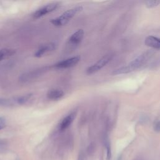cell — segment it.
Masks as SVG:
<instances>
[{"label":"cell","instance_id":"52a82bcc","mask_svg":"<svg viewBox=\"0 0 160 160\" xmlns=\"http://www.w3.org/2000/svg\"><path fill=\"white\" fill-rule=\"evenodd\" d=\"M76 116V112H72L66 116H65L59 122L58 125V129L60 131H63L68 129L73 122Z\"/></svg>","mask_w":160,"mask_h":160},{"label":"cell","instance_id":"5bb4252c","mask_svg":"<svg viewBox=\"0 0 160 160\" xmlns=\"http://www.w3.org/2000/svg\"><path fill=\"white\" fill-rule=\"evenodd\" d=\"M144 4L148 8H154V7L158 6L159 4H160V1L148 0V1H146L144 2Z\"/></svg>","mask_w":160,"mask_h":160},{"label":"cell","instance_id":"d6986e66","mask_svg":"<svg viewBox=\"0 0 160 160\" xmlns=\"http://www.w3.org/2000/svg\"><path fill=\"white\" fill-rule=\"evenodd\" d=\"M16 160H19V159H16Z\"/></svg>","mask_w":160,"mask_h":160},{"label":"cell","instance_id":"30bf717a","mask_svg":"<svg viewBox=\"0 0 160 160\" xmlns=\"http://www.w3.org/2000/svg\"><path fill=\"white\" fill-rule=\"evenodd\" d=\"M64 95V92L62 90L59 89H52L48 91L47 92V98L49 99L57 101L61 99Z\"/></svg>","mask_w":160,"mask_h":160},{"label":"cell","instance_id":"7a4b0ae2","mask_svg":"<svg viewBox=\"0 0 160 160\" xmlns=\"http://www.w3.org/2000/svg\"><path fill=\"white\" fill-rule=\"evenodd\" d=\"M82 6H78L74 8L69 9L61 14L59 16L51 19L50 22L56 27H61L66 25L71 19H72L76 14L82 10Z\"/></svg>","mask_w":160,"mask_h":160},{"label":"cell","instance_id":"e0dca14e","mask_svg":"<svg viewBox=\"0 0 160 160\" xmlns=\"http://www.w3.org/2000/svg\"><path fill=\"white\" fill-rule=\"evenodd\" d=\"M154 129L156 132H160V120L156 121L154 124Z\"/></svg>","mask_w":160,"mask_h":160},{"label":"cell","instance_id":"8fae6325","mask_svg":"<svg viewBox=\"0 0 160 160\" xmlns=\"http://www.w3.org/2000/svg\"><path fill=\"white\" fill-rule=\"evenodd\" d=\"M145 44L154 49H160V38L154 36H149L146 38Z\"/></svg>","mask_w":160,"mask_h":160},{"label":"cell","instance_id":"ac0fdd59","mask_svg":"<svg viewBox=\"0 0 160 160\" xmlns=\"http://www.w3.org/2000/svg\"><path fill=\"white\" fill-rule=\"evenodd\" d=\"M78 160H84V156L83 154H79L78 156Z\"/></svg>","mask_w":160,"mask_h":160},{"label":"cell","instance_id":"5b68a950","mask_svg":"<svg viewBox=\"0 0 160 160\" xmlns=\"http://www.w3.org/2000/svg\"><path fill=\"white\" fill-rule=\"evenodd\" d=\"M81 59L80 56H74L69 58L62 61H59L54 64V67L57 69H67L74 66Z\"/></svg>","mask_w":160,"mask_h":160},{"label":"cell","instance_id":"4fadbf2b","mask_svg":"<svg viewBox=\"0 0 160 160\" xmlns=\"http://www.w3.org/2000/svg\"><path fill=\"white\" fill-rule=\"evenodd\" d=\"M104 146H105V149H106V160H110L111 159V144L108 139L106 138L104 141Z\"/></svg>","mask_w":160,"mask_h":160},{"label":"cell","instance_id":"3957f363","mask_svg":"<svg viewBox=\"0 0 160 160\" xmlns=\"http://www.w3.org/2000/svg\"><path fill=\"white\" fill-rule=\"evenodd\" d=\"M112 57H113L112 54H108L104 56L100 59H99L96 63L91 65L86 69L87 74H92L99 71L101 68L104 67L111 60Z\"/></svg>","mask_w":160,"mask_h":160},{"label":"cell","instance_id":"2e32d148","mask_svg":"<svg viewBox=\"0 0 160 160\" xmlns=\"http://www.w3.org/2000/svg\"><path fill=\"white\" fill-rule=\"evenodd\" d=\"M6 125V119L0 116V130L4 129Z\"/></svg>","mask_w":160,"mask_h":160},{"label":"cell","instance_id":"277c9868","mask_svg":"<svg viewBox=\"0 0 160 160\" xmlns=\"http://www.w3.org/2000/svg\"><path fill=\"white\" fill-rule=\"evenodd\" d=\"M58 2H51L46 5H44V6L37 9L36 11H34L32 13V18L34 19L40 18L54 11L58 8Z\"/></svg>","mask_w":160,"mask_h":160},{"label":"cell","instance_id":"9c48e42d","mask_svg":"<svg viewBox=\"0 0 160 160\" xmlns=\"http://www.w3.org/2000/svg\"><path fill=\"white\" fill-rule=\"evenodd\" d=\"M84 36V31L82 29H78L74 32L69 39V44L72 46H77L81 41Z\"/></svg>","mask_w":160,"mask_h":160},{"label":"cell","instance_id":"8992f818","mask_svg":"<svg viewBox=\"0 0 160 160\" xmlns=\"http://www.w3.org/2000/svg\"><path fill=\"white\" fill-rule=\"evenodd\" d=\"M56 48V44L53 42L46 43L41 45L34 53V56L36 58H41L45 54L51 51H53Z\"/></svg>","mask_w":160,"mask_h":160},{"label":"cell","instance_id":"9a60e30c","mask_svg":"<svg viewBox=\"0 0 160 160\" xmlns=\"http://www.w3.org/2000/svg\"><path fill=\"white\" fill-rule=\"evenodd\" d=\"M8 148V142L2 139H0V153H2L6 151Z\"/></svg>","mask_w":160,"mask_h":160},{"label":"cell","instance_id":"7c38bea8","mask_svg":"<svg viewBox=\"0 0 160 160\" xmlns=\"http://www.w3.org/2000/svg\"><path fill=\"white\" fill-rule=\"evenodd\" d=\"M16 53V49L12 48H3L0 49V62L7 59Z\"/></svg>","mask_w":160,"mask_h":160},{"label":"cell","instance_id":"ba28073f","mask_svg":"<svg viewBox=\"0 0 160 160\" xmlns=\"http://www.w3.org/2000/svg\"><path fill=\"white\" fill-rule=\"evenodd\" d=\"M16 105H21L20 96L11 98H0V106L3 107H12Z\"/></svg>","mask_w":160,"mask_h":160},{"label":"cell","instance_id":"6da1fadb","mask_svg":"<svg viewBox=\"0 0 160 160\" xmlns=\"http://www.w3.org/2000/svg\"><path fill=\"white\" fill-rule=\"evenodd\" d=\"M150 55L151 54L148 52L143 53L142 54L139 56L134 60H132L131 62H130L128 65L115 69L112 73L114 75H117L126 74L131 72L133 71H135L136 69L142 66L146 62V61L149 59Z\"/></svg>","mask_w":160,"mask_h":160}]
</instances>
